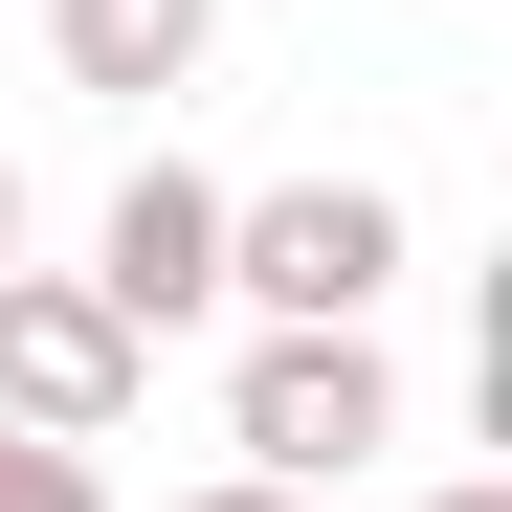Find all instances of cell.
I'll use <instances>...</instances> for the list:
<instances>
[{
	"instance_id": "cell-1",
	"label": "cell",
	"mask_w": 512,
	"mask_h": 512,
	"mask_svg": "<svg viewBox=\"0 0 512 512\" xmlns=\"http://www.w3.org/2000/svg\"><path fill=\"white\" fill-rule=\"evenodd\" d=\"M379 290H401V201H379V179H268V201H223V312L334 334V312H379Z\"/></svg>"
},
{
	"instance_id": "cell-2",
	"label": "cell",
	"mask_w": 512,
	"mask_h": 512,
	"mask_svg": "<svg viewBox=\"0 0 512 512\" xmlns=\"http://www.w3.org/2000/svg\"><path fill=\"white\" fill-rule=\"evenodd\" d=\"M223 423H245V468H268V490H357V468L401 446V379H379V334L334 312V334H245Z\"/></svg>"
},
{
	"instance_id": "cell-3",
	"label": "cell",
	"mask_w": 512,
	"mask_h": 512,
	"mask_svg": "<svg viewBox=\"0 0 512 512\" xmlns=\"http://www.w3.org/2000/svg\"><path fill=\"white\" fill-rule=\"evenodd\" d=\"M156 379V334L90 290V268H0V423H45V446H112Z\"/></svg>"
},
{
	"instance_id": "cell-4",
	"label": "cell",
	"mask_w": 512,
	"mask_h": 512,
	"mask_svg": "<svg viewBox=\"0 0 512 512\" xmlns=\"http://www.w3.org/2000/svg\"><path fill=\"white\" fill-rule=\"evenodd\" d=\"M90 290H112L134 334L223 312V179H179V156H134V179H112V245H90Z\"/></svg>"
},
{
	"instance_id": "cell-5",
	"label": "cell",
	"mask_w": 512,
	"mask_h": 512,
	"mask_svg": "<svg viewBox=\"0 0 512 512\" xmlns=\"http://www.w3.org/2000/svg\"><path fill=\"white\" fill-rule=\"evenodd\" d=\"M201 45H223V0H45V67H67V90H112V112L201 90Z\"/></svg>"
},
{
	"instance_id": "cell-6",
	"label": "cell",
	"mask_w": 512,
	"mask_h": 512,
	"mask_svg": "<svg viewBox=\"0 0 512 512\" xmlns=\"http://www.w3.org/2000/svg\"><path fill=\"white\" fill-rule=\"evenodd\" d=\"M0 512H112V490H90V446H45V423H0Z\"/></svg>"
},
{
	"instance_id": "cell-7",
	"label": "cell",
	"mask_w": 512,
	"mask_h": 512,
	"mask_svg": "<svg viewBox=\"0 0 512 512\" xmlns=\"http://www.w3.org/2000/svg\"><path fill=\"white\" fill-rule=\"evenodd\" d=\"M179 512H312V490H268V468H223V490H179Z\"/></svg>"
},
{
	"instance_id": "cell-8",
	"label": "cell",
	"mask_w": 512,
	"mask_h": 512,
	"mask_svg": "<svg viewBox=\"0 0 512 512\" xmlns=\"http://www.w3.org/2000/svg\"><path fill=\"white\" fill-rule=\"evenodd\" d=\"M0 268H23V156H0Z\"/></svg>"
},
{
	"instance_id": "cell-9",
	"label": "cell",
	"mask_w": 512,
	"mask_h": 512,
	"mask_svg": "<svg viewBox=\"0 0 512 512\" xmlns=\"http://www.w3.org/2000/svg\"><path fill=\"white\" fill-rule=\"evenodd\" d=\"M423 512H512V490H423Z\"/></svg>"
}]
</instances>
